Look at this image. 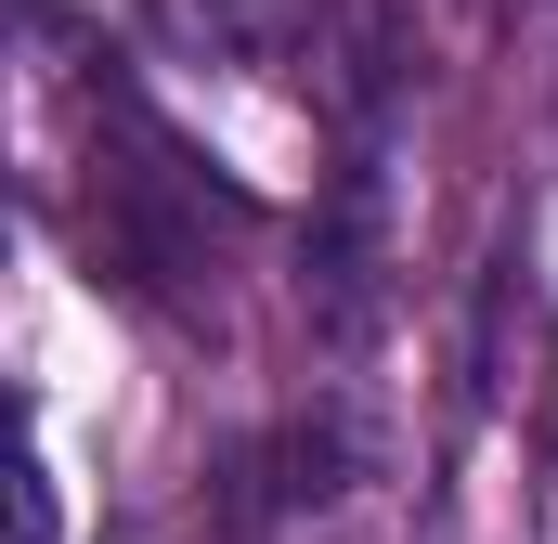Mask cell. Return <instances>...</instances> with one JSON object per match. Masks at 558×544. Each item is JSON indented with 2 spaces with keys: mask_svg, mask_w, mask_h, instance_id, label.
Here are the masks:
<instances>
[{
  "mask_svg": "<svg viewBox=\"0 0 558 544\" xmlns=\"http://www.w3.org/2000/svg\"><path fill=\"white\" fill-rule=\"evenodd\" d=\"M494 13H520V0H494Z\"/></svg>",
  "mask_w": 558,
  "mask_h": 544,
  "instance_id": "277c9868",
  "label": "cell"
},
{
  "mask_svg": "<svg viewBox=\"0 0 558 544\" xmlns=\"http://www.w3.org/2000/svg\"><path fill=\"white\" fill-rule=\"evenodd\" d=\"M338 480H351V428H338V415H286L274 441H247V454L221 467V506H208V519H221V532H260V519L325 506Z\"/></svg>",
  "mask_w": 558,
  "mask_h": 544,
  "instance_id": "7a4b0ae2",
  "label": "cell"
},
{
  "mask_svg": "<svg viewBox=\"0 0 558 544\" xmlns=\"http://www.w3.org/2000/svg\"><path fill=\"white\" fill-rule=\"evenodd\" d=\"M221 234H247V195L221 169H195V143L169 118L105 91L92 104V260L156 311H195V285L221 272Z\"/></svg>",
  "mask_w": 558,
  "mask_h": 544,
  "instance_id": "6da1fadb",
  "label": "cell"
},
{
  "mask_svg": "<svg viewBox=\"0 0 558 544\" xmlns=\"http://www.w3.org/2000/svg\"><path fill=\"white\" fill-rule=\"evenodd\" d=\"M312 311H325V337H351L377 311V143L338 156V195L312 221Z\"/></svg>",
  "mask_w": 558,
  "mask_h": 544,
  "instance_id": "3957f363",
  "label": "cell"
}]
</instances>
